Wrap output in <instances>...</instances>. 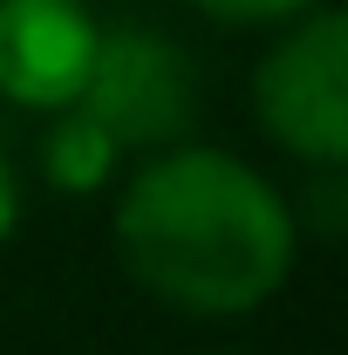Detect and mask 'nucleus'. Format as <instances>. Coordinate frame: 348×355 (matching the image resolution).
Returning <instances> with one entry per match:
<instances>
[{
	"label": "nucleus",
	"mask_w": 348,
	"mask_h": 355,
	"mask_svg": "<svg viewBox=\"0 0 348 355\" xmlns=\"http://www.w3.org/2000/svg\"><path fill=\"white\" fill-rule=\"evenodd\" d=\"M110 225L137 287L205 321L253 314L260 301H273L294 273L301 232L294 205L253 164L205 144H164L123 184Z\"/></svg>",
	"instance_id": "obj_1"
},
{
	"label": "nucleus",
	"mask_w": 348,
	"mask_h": 355,
	"mask_svg": "<svg viewBox=\"0 0 348 355\" xmlns=\"http://www.w3.org/2000/svg\"><path fill=\"white\" fill-rule=\"evenodd\" d=\"M260 130L301 157L307 171H342L348 164V14L342 7H307L294 28L266 48L253 76Z\"/></svg>",
	"instance_id": "obj_2"
},
{
	"label": "nucleus",
	"mask_w": 348,
	"mask_h": 355,
	"mask_svg": "<svg viewBox=\"0 0 348 355\" xmlns=\"http://www.w3.org/2000/svg\"><path fill=\"white\" fill-rule=\"evenodd\" d=\"M76 110H89L123 150H164L198 110V69L157 28H103Z\"/></svg>",
	"instance_id": "obj_3"
},
{
	"label": "nucleus",
	"mask_w": 348,
	"mask_h": 355,
	"mask_svg": "<svg viewBox=\"0 0 348 355\" xmlns=\"http://www.w3.org/2000/svg\"><path fill=\"white\" fill-rule=\"evenodd\" d=\"M96 14L82 0H0V96L21 110H69L96 62Z\"/></svg>",
	"instance_id": "obj_4"
},
{
	"label": "nucleus",
	"mask_w": 348,
	"mask_h": 355,
	"mask_svg": "<svg viewBox=\"0 0 348 355\" xmlns=\"http://www.w3.org/2000/svg\"><path fill=\"white\" fill-rule=\"evenodd\" d=\"M123 164V144L103 130L89 110H55V123H48V144H42V171L55 191H103L110 178Z\"/></svg>",
	"instance_id": "obj_5"
},
{
	"label": "nucleus",
	"mask_w": 348,
	"mask_h": 355,
	"mask_svg": "<svg viewBox=\"0 0 348 355\" xmlns=\"http://www.w3.org/2000/svg\"><path fill=\"white\" fill-rule=\"evenodd\" d=\"M184 7H198L205 21H225V28H266V21H294L321 0H184Z\"/></svg>",
	"instance_id": "obj_6"
},
{
	"label": "nucleus",
	"mask_w": 348,
	"mask_h": 355,
	"mask_svg": "<svg viewBox=\"0 0 348 355\" xmlns=\"http://www.w3.org/2000/svg\"><path fill=\"white\" fill-rule=\"evenodd\" d=\"M14 225H21V184H14V164L0 157V246L14 239Z\"/></svg>",
	"instance_id": "obj_7"
}]
</instances>
